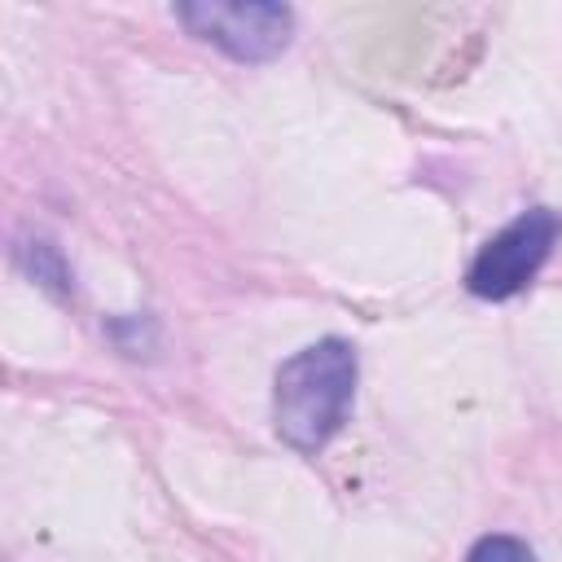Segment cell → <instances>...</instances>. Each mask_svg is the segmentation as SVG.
Returning <instances> with one entry per match:
<instances>
[{"label":"cell","instance_id":"obj_3","mask_svg":"<svg viewBox=\"0 0 562 562\" xmlns=\"http://www.w3.org/2000/svg\"><path fill=\"white\" fill-rule=\"evenodd\" d=\"M176 18L189 35L215 44L233 61H268L290 44L294 13L272 0H193L180 4Z\"/></svg>","mask_w":562,"mask_h":562},{"label":"cell","instance_id":"obj_2","mask_svg":"<svg viewBox=\"0 0 562 562\" xmlns=\"http://www.w3.org/2000/svg\"><path fill=\"white\" fill-rule=\"evenodd\" d=\"M558 233H562V224H558V215H553L549 206H531V211H522L518 220H509V224H505L501 233H492V237L483 241V250L474 255V263H470V272H465L470 294L501 303V299H514L518 290H527L531 277L544 268V259H549Z\"/></svg>","mask_w":562,"mask_h":562},{"label":"cell","instance_id":"obj_1","mask_svg":"<svg viewBox=\"0 0 562 562\" xmlns=\"http://www.w3.org/2000/svg\"><path fill=\"white\" fill-rule=\"evenodd\" d=\"M356 347L347 338H321L294 351L272 382V422L294 452H321L347 422L356 400Z\"/></svg>","mask_w":562,"mask_h":562},{"label":"cell","instance_id":"obj_4","mask_svg":"<svg viewBox=\"0 0 562 562\" xmlns=\"http://www.w3.org/2000/svg\"><path fill=\"white\" fill-rule=\"evenodd\" d=\"M465 562H536L531 544L518 540V536H505V531H492V536H479L465 553Z\"/></svg>","mask_w":562,"mask_h":562}]
</instances>
